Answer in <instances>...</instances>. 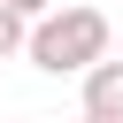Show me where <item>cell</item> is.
Instances as JSON below:
<instances>
[{"instance_id":"6da1fadb","label":"cell","mask_w":123,"mask_h":123,"mask_svg":"<svg viewBox=\"0 0 123 123\" xmlns=\"http://www.w3.org/2000/svg\"><path fill=\"white\" fill-rule=\"evenodd\" d=\"M108 15L100 8H85V0H69V8H46L38 23H31V69H46V77H85L92 62H108Z\"/></svg>"},{"instance_id":"7a4b0ae2","label":"cell","mask_w":123,"mask_h":123,"mask_svg":"<svg viewBox=\"0 0 123 123\" xmlns=\"http://www.w3.org/2000/svg\"><path fill=\"white\" fill-rule=\"evenodd\" d=\"M85 108L92 115H123V54H108V62L85 69Z\"/></svg>"},{"instance_id":"3957f363","label":"cell","mask_w":123,"mask_h":123,"mask_svg":"<svg viewBox=\"0 0 123 123\" xmlns=\"http://www.w3.org/2000/svg\"><path fill=\"white\" fill-rule=\"evenodd\" d=\"M8 54H31V15L0 0V62H8Z\"/></svg>"},{"instance_id":"277c9868","label":"cell","mask_w":123,"mask_h":123,"mask_svg":"<svg viewBox=\"0 0 123 123\" xmlns=\"http://www.w3.org/2000/svg\"><path fill=\"white\" fill-rule=\"evenodd\" d=\"M8 8H23V15H31V23H38V15H46V8H54V0H8Z\"/></svg>"},{"instance_id":"5b68a950","label":"cell","mask_w":123,"mask_h":123,"mask_svg":"<svg viewBox=\"0 0 123 123\" xmlns=\"http://www.w3.org/2000/svg\"><path fill=\"white\" fill-rule=\"evenodd\" d=\"M85 123H123V115H92V108H85Z\"/></svg>"}]
</instances>
